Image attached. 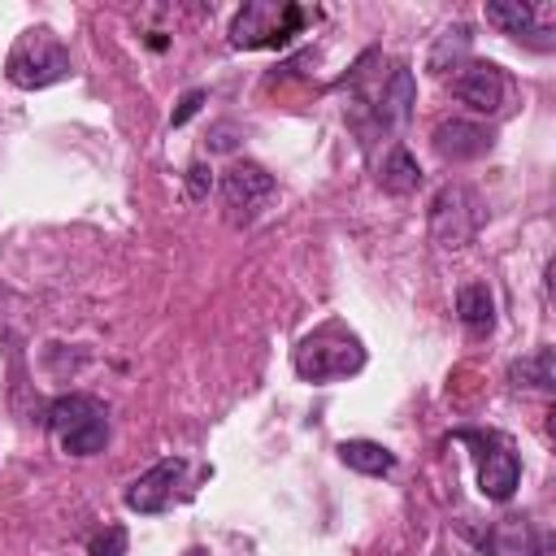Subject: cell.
<instances>
[{
    "instance_id": "obj_1",
    "label": "cell",
    "mask_w": 556,
    "mask_h": 556,
    "mask_svg": "<svg viewBox=\"0 0 556 556\" xmlns=\"http://www.w3.org/2000/svg\"><path fill=\"white\" fill-rule=\"evenodd\" d=\"M291 365L304 382H339L365 369V343L343 321H326L295 343Z\"/></svg>"
},
{
    "instance_id": "obj_2",
    "label": "cell",
    "mask_w": 556,
    "mask_h": 556,
    "mask_svg": "<svg viewBox=\"0 0 556 556\" xmlns=\"http://www.w3.org/2000/svg\"><path fill=\"white\" fill-rule=\"evenodd\" d=\"M70 48L48 30V26H30L17 35V43L4 56V78L22 91H39L52 87L61 78H70Z\"/></svg>"
},
{
    "instance_id": "obj_3",
    "label": "cell",
    "mask_w": 556,
    "mask_h": 556,
    "mask_svg": "<svg viewBox=\"0 0 556 556\" xmlns=\"http://www.w3.org/2000/svg\"><path fill=\"white\" fill-rule=\"evenodd\" d=\"M48 430L70 456H96L109 443V408L96 395H61L48 404Z\"/></svg>"
},
{
    "instance_id": "obj_4",
    "label": "cell",
    "mask_w": 556,
    "mask_h": 556,
    "mask_svg": "<svg viewBox=\"0 0 556 556\" xmlns=\"http://www.w3.org/2000/svg\"><path fill=\"white\" fill-rule=\"evenodd\" d=\"M308 13L300 4H278V0H252L235 13L230 22V43L235 48H282L304 30Z\"/></svg>"
},
{
    "instance_id": "obj_5",
    "label": "cell",
    "mask_w": 556,
    "mask_h": 556,
    "mask_svg": "<svg viewBox=\"0 0 556 556\" xmlns=\"http://www.w3.org/2000/svg\"><path fill=\"white\" fill-rule=\"evenodd\" d=\"M456 439L478 447L473 456H478V486H482V495L495 500V504L513 500V491L521 482V460H517L513 443L500 430H456Z\"/></svg>"
},
{
    "instance_id": "obj_6",
    "label": "cell",
    "mask_w": 556,
    "mask_h": 556,
    "mask_svg": "<svg viewBox=\"0 0 556 556\" xmlns=\"http://www.w3.org/2000/svg\"><path fill=\"white\" fill-rule=\"evenodd\" d=\"M478 226H482L478 195L469 187H460V182H443L434 191V200H430V235H434V243L439 248H465V243H473Z\"/></svg>"
},
{
    "instance_id": "obj_7",
    "label": "cell",
    "mask_w": 556,
    "mask_h": 556,
    "mask_svg": "<svg viewBox=\"0 0 556 556\" xmlns=\"http://www.w3.org/2000/svg\"><path fill=\"white\" fill-rule=\"evenodd\" d=\"M274 191H278L274 174H269L265 165H256V161H235V165L222 174V200H226L235 226L256 222L261 208L274 200Z\"/></svg>"
},
{
    "instance_id": "obj_8",
    "label": "cell",
    "mask_w": 556,
    "mask_h": 556,
    "mask_svg": "<svg viewBox=\"0 0 556 556\" xmlns=\"http://www.w3.org/2000/svg\"><path fill=\"white\" fill-rule=\"evenodd\" d=\"M182 460L178 456H165V460H156L148 473H139L130 486H126V508L130 513H165L169 504H174V486H178V478H182Z\"/></svg>"
},
{
    "instance_id": "obj_9",
    "label": "cell",
    "mask_w": 556,
    "mask_h": 556,
    "mask_svg": "<svg viewBox=\"0 0 556 556\" xmlns=\"http://www.w3.org/2000/svg\"><path fill=\"white\" fill-rule=\"evenodd\" d=\"M413 104H417V83H413V70L395 61V65L387 70L382 87L369 96V113H374V122H378L382 130H400V126L408 122Z\"/></svg>"
},
{
    "instance_id": "obj_10",
    "label": "cell",
    "mask_w": 556,
    "mask_h": 556,
    "mask_svg": "<svg viewBox=\"0 0 556 556\" xmlns=\"http://www.w3.org/2000/svg\"><path fill=\"white\" fill-rule=\"evenodd\" d=\"M504 91H508L504 87V74L491 61H465L460 74L452 78V96L460 104H469L473 113H495L504 104Z\"/></svg>"
},
{
    "instance_id": "obj_11",
    "label": "cell",
    "mask_w": 556,
    "mask_h": 556,
    "mask_svg": "<svg viewBox=\"0 0 556 556\" xmlns=\"http://www.w3.org/2000/svg\"><path fill=\"white\" fill-rule=\"evenodd\" d=\"M547 17H552V4H521V0H495V4H486V22H495L500 30H508L513 39H526L534 48H552Z\"/></svg>"
},
{
    "instance_id": "obj_12",
    "label": "cell",
    "mask_w": 556,
    "mask_h": 556,
    "mask_svg": "<svg viewBox=\"0 0 556 556\" xmlns=\"http://www.w3.org/2000/svg\"><path fill=\"white\" fill-rule=\"evenodd\" d=\"M434 152L443 156V161H473V156H482V152H491V130H482L478 122H439L434 126Z\"/></svg>"
},
{
    "instance_id": "obj_13",
    "label": "cell",
    "mask_w": 556,
    "mask_h": 556,
    "mask_svg": "<svg viewBox=\"0 0 556 556\" xmlns=\"http://www.w3.org/2000/svg\"><path fill=\"white\" fill-rule=\"evenodd\" d=\"M482 547H491V556H543V539L534 530L530 517H504L486 530Z\"/></svg>"
},
{
    "instance_id": "obj_14",
    "label": "cell",
    "mask_w": 556,
    "mask_h": 556,
    "mask_svg": "<svg viewBox=\"0 0 556 556\" xmlns=\"http://www.w3.org/2000/svg\"><path fill=\"white\" fill-rule=\"evenodd\" d=\"M378 182H382V191H391V195H408V191H417L421 187V165H417V156L408 152V148H391L387 152V161H382V169H378Z\"/></svg>"
},
{
    "instance_id": "obj_15",
    "label": "cell",
    "mask_w": 556,
    "mask_h": 556,
    "mask_svg": "<svg viewBox=\"0 0 556 556\" xmlns=\"http://www.w3.org/2000/svg\"><path fill=\"white\" fill-rule=\"evenodd\" d=\"M339 460H343L348 469L374 473V478L395 469V452H387V447L374 443V439H343V443H339Z\"/></svg>"
},
{
    "instance_id": "obj_16",
    "label": "cell",
    "mask_w": 556,
    "mask_h": 556,
    "mask_svg": "<svg viewBox=\"0 0 556 556\" xmlns=\"http://www.w3.org/2000/svg\"><path fill=\"white\" fill-rule=\"evenodd\" d=\"M456 317L473 330V334H486L495 326V300L486 291V282H469L456 291Z\"/></svg>"
},
{
    "instance_id": "obj_17",
    "label": "cell",
    "mask_w": 556,
    "mask_h": 556,
    "mask_svg": "<svg viewBox=\"0 0 556 556\" xmlns=\"http://www.w3.org/2000/svg\"><path fill=\"white\" fill-rule=\"evenodd\" d=\"M469 26L465 22H456V26H447L439 39H434V48H430V56H426V65L434 70V74H447V70H460L465 65V56H469Z\"/></svg>"
},
{
    "instance_id": "obj_18",
    "label": "cell",
    "mask_w": 556,
    "mask_h": 556,
    "mask_svg": "<svg viewBox=\"0 0 556 556\" xmlns=\"http://www.w3.org/2000/svg\"><path fill=\"white\" fill-rule=\"evenodd\" d=\"M508 378H513V387H539V391H552V348H539L534 356H526V361H517L513 369H508Z\"/></svg>"
},
{
    "instance_id": "obj_19",
    "label": "cell",
    "mask_w": 556,
    "mask_h": 556,
    "mask_svg": "<svg viewBox=\"0 0 556 556\" xmlns=\"http://www.w3.org/2000/svg\"><path fill=\"white\" fill-rule=\"evenodd\" d=\"M126 547H130L126 526H104V530L87 543V556H126Z\"/></svg>"
},
{
    "instance_id": "obj_20",
    "label": "cell",
    "mask_w": 556,
    "mask_h": 556,
    "mask_svg": "<svg viewBox=\"0 0 556 556\" xmlns=\"http://www.w3.org/2000/svg\"><path fill=\"white\" fill-rule=\"evenodd\" d=\"M208 187H213V169H208L204 161H191V165H187V195H191V200H204Z\"/></svg>"
},
{
    "instance_id": "obj_21",
    "label": "cell",
    "mask_w": 556,
    "mask_h": 556,
    "mask_svg": "<svg viewBox=\"0 0 556 556\" xmlns=\"http://www.w3.org/2000/svg\"><path fill=\"white\" fill-rule=\"evenodd\" d=\"M204 100H208V91H204V87H191V91L178 100V109H174V117H169V122H174V126H187V122L200 113V104H204Z\"/></svg>"
}]
</instances>
